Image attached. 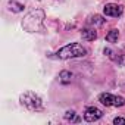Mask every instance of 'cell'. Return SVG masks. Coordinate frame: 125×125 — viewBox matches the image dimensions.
Masks as SVG:
<instances>
[{"label":"cell","mask_w":125,"mask_h":125,"mask_svg":"<svg viewBox=\"0 0 125 125\" xmlns=\"http://www.w3.org/2000/svg\"><path fill=\"white\" fill-rule=\"evenodd\" d=\"M88 24L93 25V27H102V25L104 24V19H103L100 15H94V16H90Z\"/></svg>","instance_id":"8"},{"label":"cell","mask_w":125,"mask_h":125,"mask_svg":"<svg viewBox=\"0 0 125 125\" xmlns=\"http://www.w3.org/2000/svg\"><path fill=\"white\" fill-rule=\"evenodd\" d=\"M113 124H115V125H118V124L125 125V119H124V118H115V119H113Z\"/></svg>","instance_id":"13"},{"label":"cell","mask_w":125,"mask_h":125,"mask_svg":"<svg viewBox=\"0 0 125 125\" xmlns=\"http://www.w3.org/2000/svg\"><path fill=\"white\" fill-rule=\"evenodd\" d=\"M102 116H103V112H102L100 109L94 107V106L87 107V109H85V112H84V119H85L87 122H94V121H99Z\"/></svg>","instance_id":"6"},{"label":"cell","mask_w":125,"mask_h":125,"mask_svg":"<svg viewBox=\"0 0 125 125\" xmlns=\"http://www.w3.org/2000/svg\"><path fill=\"white\" fill-rule=\"evenodd\" d=\"M103 12H104V15H106V16L118 18V16H121V15H122L124 8H122V6H119V5H116V3H109V5H106V6L103 8Z\"/></svg>","instance_id":"5"},{"label":"cell","mask_w":125,"mask_h":125,"mask_svg":"<svg viewBox=\"0 0 125 125\" xmlns=\"http://www.w3.org/2000/svg\"><path fill=\"white\" fill-rule=\"evenodd\" d=\"M43 22H44V10L35 9L24 18L22 27L28 32H38L43 30Z\"/></svg>","instance_id":"1"},{"label":"cell","mask_w":125,"mask_h":125,"mask_svg":"<svg viewBox=\"0 0 125 125\" xmlns=\"http://www.w3.org/2000/svg\"><path fill=\"white\" fill-rule=\"evenodd\" d=\"M81 37L85 41H94L97 38V32L94 30H91V28H85V30L81 31Z\"/></svg>","instance_id":"7"},{"label":"cell","mask_w":125,"mask_h":125,"mask_svg":"<svg viewBox=\"0 0 125 125\" xmlns=\"http://www.w3.org/2000/svg\"><path fill=\"white\" fill-rule=\"evenodd\" d=\"M74 116H75V112H74V110H68L66 115H65L66 119H74Z\"/></svg>","instance_id":"12"},{"label":"cell","mask_w":125,"mask_h":125,"mask_svg":"<svg viewBox=\"0 0 125 125\" xmlns=\"http://www.w3.org/2000/svg\"><path fill=\"white\" fill-rule=\"evenodd\" d=\"M118 37H119L118 30H112V31H109V32L106 34V40H107L109 43H115V41H118Z\"/></svg>","instance_id":"10"},{"label":"cell","mask_w":125,"mask_h":125,"mask_svg":"<svg viewBox=\"0 0 125 125\" xmlns=\"http://www.w3.org/2000/svg\"><path fill=\"white\" fill-rule=\"evenodd\" d=\"M19 100H21V104L25 106L28 110H32V112L43 110V100L34 91H25L24 94H21Z\"/></svg>","instance_id":"3"},{"label":"cell","mask_w":125,"mask_h":125,"mask_svg":"<svg viewBox=\"0 0 125 125\" xmlns=\"http://www.w3.org/2000/svg\"><path fill=\"white\" fill-rule=\"evenodd\" d=\"M59 78H60V81L63 83V84H68V83H71V80H72V74H71L69 71H62V72L59 74Z\"/></svg>","instance_id":"9"},{"label":"cell","mask_w":125,"mask_h":125,"mask_svg":"<svg viewBox=\"0 0 125 125\" xmlns=\"http://www.w3.org/2000/svg\"><path fill=\"white\" fill-rule=\"evenodd\" d=\"M9 9L10 10H13V12H21L22 9H24V5H21V3H16V2H10L9 3Z\"/></svg>","instance_id":"11"},{"label":"cell","mask_w":125,"mask_h":125,"mask_svg":"<svg viewBox=\"0 0 125 125\" xmlns=\"http://www.w3.org/2000/svg\"><path fill=\"white\" fill-rule=\"evenodd\" d=\"M99 100L102 104L104 106H124L125 104V99L119 97V96H112L110 93H102L99 96Z\"/></svg>","instance_id":"4"},{"label":"cell","mask_w":125,"mask_h":125,"mask_svg":"<svg viewBox=\"0 0 125 125\" xmlns=\"http://www.w3.org/2000/svg\"><path fill=\"white\" fill-rule=\"evenodd\" d=\"M85 54H87V50L80 43H71L65 47H62L56 53L59 59H74V57H83Z\"/></svg>","instance_id":"2"}]
</instances>
